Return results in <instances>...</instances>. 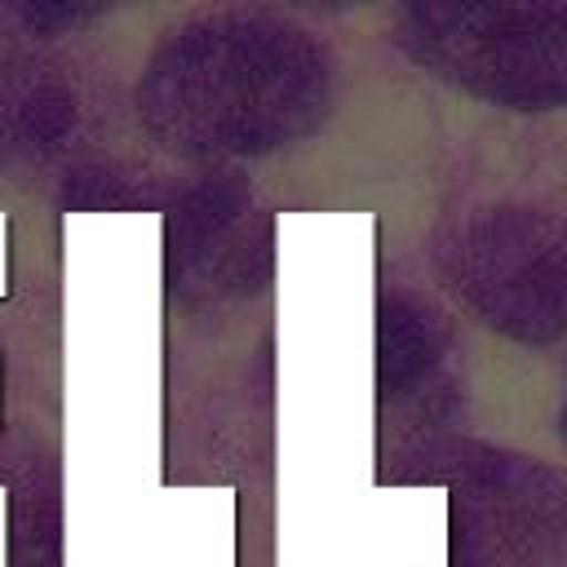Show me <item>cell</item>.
Listing matches in <instances>:
<instances>
[{
	"instance_id": "277c9868",
	"label": "cell",
	"mask_w": 567,
	"mask_h": 567,
	"mask_svg": "<svg viewBox=\"0 0 567 567\" xmlns=\"http://www.w3.org/2000/svg\"><path fill=\"white\" fill-rule=\"evenodd\" d=\"M443 359V328L416 301H390L381 319V381L408 390L425 381Z\"/></svg>"
},
{
	"instance_id": "3957f363",
	"label": "cell",
	"mask_w": 567,
	"mask_h": 567,
	"mask_svg": "<svg viewBox=\"0 0 567 567\" xmlns=\"http://www.w3.org/2000/svg\"><path fill=\"white\" fill-rule=\"evenodd\" d=\"M439 266L487 328L527 346L567 337V217L527 204L478 208L439 244Z\"/></svg>"
},
{
	"instance_id": "6da1fadb",
	"label": "cell",
	"mask_w": 567,
	"mask_h": 567,
	"mask_svg": "<svg viewBox=\"0 0 567 567\" xmlns=\"http://www.w3.org/2000/svg\"><path fill=\"white\" fill-rule=\"evenodd\" d=\"M182 31L151 66L146 111L177 146L190 151H257L310 124L323 106V53L288 27L230 18Z\"/></svg>"
},
{
	"instance_id": "5b68a950",
	"label": "cell",
	"mask_w": 567,
	"mask_h": 567,
	"mask_svg": "<svg viewBox=\"0 0 567 567\" xmlns=\"http://www.w3.org/2000/svg\"><path fill=\"white\" fill-rule=\"evenodd\" d=\"M558 425H563V443H567V394H563V412H558Z\"/></svg>"
},
{
	"instance_id": "7a4b0ae2",
	"label": "cell",
	"mask_w": 567,
	"mask_h": 567,
	"mask_svg": "<svg viewBox=\"0 0 567 567\" xmlns=\"http://www.w3.org/2000/svg\"><path fill=\"white\" fill-rule=\"evenodd\" d=\"M403 49L465 93L518 106H567V4H412Z\"/></svg>"
}]
</instances>
